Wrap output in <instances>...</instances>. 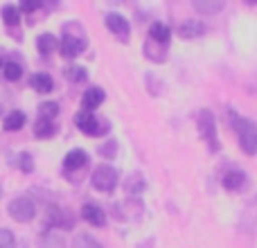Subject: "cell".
<instances>
[{"label":"cell","instance_id":"1","mask_svg":"<svg viewBox=\"0 0 257 248\" xmlns=\"http://www.w3.org/2000/svg\"><path fill=\"white\" fill-rule=\"evenodd\" d=\"M230 120H232L237 136H239V147L248 156H257V124L253 120L239 117L235 111H230Z\"/></svg>","mask_w":257,"mask_h":248},{"label":"cell","instance_id":"2","mask_svg":"<svg viewBox=\"0 0 257 248\" xmlns=\"http://www.w3.org/2000/svg\"><path fill=\"white\" fill-rule=\"evenodd\" d=\"M196 127H199L201 140L208 145V149L212 151V154H217L219 151V138H217V122H214L212 111L203 108V111L199 113V122H196Z\"/></svg>","mask_w":257,"mask_h":248},{"label":"cell","instance_id":"3","mask_svg":"<svg viewBox=\"0 0 257 248\" xmlns=\"http://www.w3.org/2000/svg\"><path fill=\"white\" fill-rule=\"evenodd\" d=\"M75 124L81 133H86V136H90V138H99V136H104V133H108V129H111L106 120H99L93 113H86V111L77 113Z\"/></svg>","mask_w":257,"mask_h":248},{"label":"cell","instance_id":"4","mask_svg":"<svg viewBox=\"0 0 257 248\" xmlns=\"http://www.w3.org/2000/svg\"><path fill=\"white\" fill-rule=\"evenodd\" d=\"M93 187L99 192H113L117 185V172L111 167V165H99L93 172Z\"/></svg>","mask_w":257,"mask_h":248},{"label":"cell","instance_id":"5","mask_svg":"<svg viewBox=\"0 0 257 248\" xmlns=\"http://www.w3.org/2000/svg\"><path fill=\"white\" fill-rule=\"evenodd\" d=\"M9 214H12V219H16V221L25 223V221H32L36 214V205L32 199H27V196H18V199H14L12 203H9Z\"/></svg>","mask_w":257,"mask_h":248},{"label":"cell","instance_id":"6","mask_svg":"<svg viewBox=\"0 0 257 248\" xmlns=\"http://www.w3.org/2000/svg\"><path fill=\"white\" fill-rule=\"evenodd\" d=\"M59 50H61V54L63 57H68V59L77 57L79 52H84L86 50L84 34H63L61 43H59Z\"/></svg>","mask_w":257,"mask_h":248},{"label":"cell","instance_id":"7","mask_svg":"<svg viewBox=\"0 0 257 248\" xmlns=\"http://www.w3.org/2000/svg\"><path fill=\"white\" fill-rule=\"evenodd\" d=\"M48 223L52 228H59V230H70L75 226V219H72V212H68L66 208H59V205H52L48 210Z\"/></svg>","mask_w":257,"mask_h":248},{"label":"cell","instance_id":"8","mask_svg":"<svg viewBox=\"0 0 257 248\" xmlns=\"http://www.w3.org/2000/svg\"><path fill=\"white\" fill-rule=\"evenodd\" d=\"M104 23H106L108 30H111L115 36H120V39H126L128 32H131V25H128V21L122 16V14H106Z\"/></svg>","mask_w":257,"mask_h":248},{"label":"cell","instance_id":"9","mask_svg":"<svg viewBox=\"0 0 257 248\" xmlns=\"http://www.w3.org/2000/svg\"><path fill=\"white\" fill-rule=\"evenodd\" d=\"M203 34H205V23L196 21V18L178 25V36H181V39H199V36H203Z\"/></svg>","mask_w":257,"mask_h":248},{"label":"cell","instance_id":"10","mask_svg":"<svg viewBox=\"0 0 257 248\" xmlns=\"http://www.w3.org/2000/svg\"><path fill=\"white\" fill-rule=\"evenodd\" d=\"M104 99H106V95H104L102 88H88L84 93V97H81V111L93 113Z\"/></svg>","mask_w":257,"mask_h":248},{"label":"cell","instance_id":"11","mask_svg":"<svg viewBox=\"0 0 257 248\" xmlns=\"http://www.w3.org/2000/svg\"><path fill=\"white\" fill-rule=\"evenodd\" d=\"M221 185L226 187L228 192H237V190H241V187L246 185V174H244V172H239V169H230V172L223 174Z\"/></svg>","mask_w":257,"mask_h":248},{"label":"cell","instance_id":"12","mask_svg":"<svg viewBox=\"0 0 257 248\" xmlns=\"http://www.w3.org/2000/svg\"><path fill=\"white\" fill-rule=\"evenodd\" d=\"M81 217H84L88 223L97 226V228H102L104 223H106V214H104V210L97 208V205H93V203H86L84 208H81Z\"/></svg>","mask_w":257,"mask_h":248},{"label":"cell","instance_id":"13","mask_svg":"<svg viewBox=\"0 0 257 248\" xmlns=\"http://www.w3.org/2000/svg\"><path fill=\"white\" fill-rule=\"evenodd\" d=\"M192 7H194L201 16H212V14L223 12L226 3H223V0H194V3H192Z\"/></svg>","mask_w":257,"mask_h":248},{"label":"cell","instance_id":"14","mask_svg":"<svg viewBox=\"0 0 257 248\" xmlns=\"http://www.w3.org/2000/svg\"><path fill=\"white\" fill-rule=\"evenodd\" d=\"M86 163H88V154H86L84 149H72L70 154L63 158V167L70 169V172H75V169H81Z\"/></svg>","mask_w":257,"mask_h":248},{"label":"cell","instance_id":"15","mask_svg":"<svg viewBox=\"0 0 257 248\" xmlns=\"http://www.w3.org/2000/svg\"><path fill=\"white\" fill-rule=\"evenodd\" d=\"M149 39L154 41V43H158V45H167L169 39H172V32H169V27L165 25V23H151Z\"/></svg>","mask_w":257,"mask_h":248},{"label":"cell","instance_id":"16","mask_svg":"<svg viewBox=\"0 0 257 248\" xmlns=\"http://www.w3.org/2000/svg\"><path fill=\"white\" fill-rule=\"evenodd\" d=\"M30 86L36 90V93H50L54 84H52V77H50L48 72H36V75H32Z\"/></svg>","mask_w":257,"mask_h":248},{"label":"cell","instance_id":"17","mask_svg":"<svg viewBox=\"0 0 257 248\" xmlns=\"http://www.w3.org/2000/svg\"><path fill=\"white\" fill-rule=\"evenodd\" d=\"M145 54H147V59H154V61H165V54H167V45H158V43H154L151 39H147V43H145Z\"/></svg>","mask_w":257,"mask_h":248},{"label":"cell","instance_id":"18","mask_svg":"<svg viewBox=\"0 0 257 248\" xmlns=\"http://www.w3.org/2000/svg\"><path fill=\"white\" fill-rule=\"evenodd\" d=\"M36 48H39L41 54H52L54 50L59 48V41H57V36H52V34H41L39 39H36Z\"/></svg>","mask_w":257,"mask_h":248},{"label":"cell","instance_id":"19","mask_svg":"<svg viewBox=\"0 0 257 248\" xmlns=\"http://www.w3.org/2000/svg\"><path fill=\"white\" fill-rule=\"evenodd\" d=\"M54 131H57V127H54L52 120H43V117H39L34 124V136L41 138V140H45V138H52Z\"/></svg>","mask_w":257,"mask_h":248},{"label":"cell","instance_id":"20","mask_svg":"<svg viewBox=\"0 0 257 248\" xmlns=\"http://www.w3.org/2000/svg\"><path fill=\"white\" fill-rule=\"evenodd\" d=\"M23 124H25V113L12 111L7 117H5L3 129H5V131H18V129H23Z\"/></svg>","mask_w":257,"mask_h":248},{"label":"cell","instance_id":"21","mask_svg":"<svg viewBox=\"0 0 257 248\" xmlns=\"http://www.w3.org/2000/svg\"><path fill=\"white\" fill-rule=\"evenodd\" d=\"M145 187H147V183H145V178H142V174H131V176L124 181L126 194H140Z\"/></svg>","mask_w":257,"mask_h":248},{"label":"cell","instance_id":"22","mask_svg":"<svg viewBox=\"0 0 257 248\" xmlns=\"http://www.w3.org/2000/svg\"><path fill=\"white\" fill-rule=\"evenodd\" d=\"M3 21L7 27H16L21 23V9L16 5H5L3 7Z\"/></svg>","mask_w":257,"mask_h":248},{"label":"cell","instance_id":"23","mask_svg":"<svg viewBox=\"0 0 257 248\" xmlns=\"http://www.w3.org/2000/svg\"><path fill=\"white\" fill-rule=\"evenodd\" d=\"M3 77L7 81H18L23 77V68L16 61H5L3 63Z\"/></svg>","mask_w":257,"mask_h":248},{"label":"cell","instance_id":"24","mask_svg":"<svg viewBox=\"0 0 257 248\" xmlns=\"http://www.w3.org/2000/svg\"><path fill=\"white\" fill-rule=\"evenodd\" d=\"M41 248H66V239L59 232H48L41 239Z\"/></svg>","mask_w":257,"mask_h":248},{"label":"cell","instance_id":"25","mask_svg":"<svg viewBox=\"0 0 257 248\" xmlns=\"http://www.w3.org/2000/svg\"><path fill=\"white\" fill-rule=\"evenodd\" d=\"M70 248H102V244H99L97 239H93L90 235H77L75 239H72V246Z\"/></svg>","mask_w":257,"mask_h":248},{"label":"cell","instance_id":"26","mask_svg":"<svg viewBox=\"0 0 257 248\" xmlns=\"http://www.w3.org/2000/svg\"><path fill=\"white\" fill-rule=\"evenodd\" d=\"M59 115V104L57 102H43L39 106V117L43 120H52V117Z\"/></svg>","mask_w":257,"mask_h":248},{"label":"cell","instance_id":"27","mask_svg":"<svg viewBox=\"0 0 257 248\" xmlns=\"http://www.w3.org/2000/svg\"><path fill=\"white\" fill-rule=\"evenodd\" d=\"M86 77H88L86 68H81V66H70V68H66V79L75 81V84H79V81H86Z\"/></svg>","mask_w":257,"mask_h":248},{"label":"cell","instance_id":"28","mask_svg":"<svg viewBox=\"0 0 257 248\" xmlns=\"http://www.w3.org/2000/svg\"><path fill=\"white\" fill-rule=\"evenodd\" d=\"M16 165L23 169L25 174L34 172V158H32V154H27V151H23V154L16 156Z\"/></svg>","mask_w":257,"mask_h":248},{"label":"cell","instance_id":"29","mask_svg":"<svg viewBox=\"0 0 257 248\" xmlns=\"http://www.w3.org/2000/svg\"><path fill=\"white\" fill-rule=\"evenodd\" d=\"M117 154V142L115 140H108L106 145L99 147V156H104V158H115Z\"/></svg>","mask_w":257,"mask_h":248},{"label":"cell","instance_id":"30","mask_svg":"<svg viewBox=\"0 0 257 248\" xmlns=\"http://www.w3.org/2000/svg\"><path fill=\"white\" fill-rule=\"evenodd\" d=\"M14 244H16V239H14L12 230L0 228V248H14Z\"/></svg>","mask_w":257,"mask_h":248},{"label":"cell","instance_id":"31","mask_svg":"<svg viewBox=\"0 0 257 248\" xmlns=\"http://www.w3.org/2000/svg\"><path fill=\"white\" fill-rule=\"evenodd\" d=\"M41 5H43V3H41V0H25V3H23L18 9H21V14H23V12H25V14H30V12H36V9H39Z\"/></svg>","mask_w":257,"mask_h":248},{"label":"cell","instance_id":"32","mask_svg":"<svg viewBox=\"0 0 257 248\" xmlns=\"http://www.w3.org/2000/svg\"><path fill=\"white\" fill-rule=\"evenodd\" d=\"M0 111H3V108H0Z\"/></svg>","mask_w":257,"mask_h":248}]
</instances>
